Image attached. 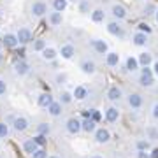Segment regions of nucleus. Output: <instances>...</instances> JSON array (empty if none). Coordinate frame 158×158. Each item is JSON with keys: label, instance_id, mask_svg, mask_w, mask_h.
Masks as SVG:
<instances>
[{"label": "nucleus", "instance_id": "obj_21", "mask_svg": "<svg viewBox=\"0 0 158 158\" xmlns=\"http://www.w3.org/2000/svg\"><path fill=\"white\" fill-rule=\"evenodd\" d=\"M106 63H107L109 67H118L119 53H116V51H107V55H106Z\"/></svg>", "mask_w": 158, "mask_h": 158}, {"label": "nucleus", "instance_id": "obj_36", "mask_svg": "<svg viewBox=\"0 0 158 158\" xmlns=\"http://www.w3.org/2000/svg\"><path fill=\"white\" fill-rule=\"evenodd\" d=\"M55 83H56L58 86H62L67 83V74H63V72H58L56 76H55Z\"/></svg>", "mask_w": 158, "mask_h": 158}, {"label": "nucleus", "instance_id": "obj_22", "mask_svg": "<svg viewBox=\"0 0 158 158\" xmlns=\"http://www.w3.org/2000/svg\"><path fill=\"white\" fill-rule=\"evenodd\" d=\"M132 42H134V46L142 48V46L148 44V35L146 34H141V32H135V34L132 35Z\"/></svg>", "mask_w": 158, "mask_h": 158}, {"label": "nucleus", "instance_id": "obj_28", "mask_svg": "<svg viewBox=\"0 0 158 158\" xmlns=\"http://www.w3.org/2000/svg\"><path fill=\"white\" fill-rule=\"evenodd\" d=\"M125 65H127V70L128 72H135L137 69H139V62H137L135 56H128L127 62H125Z\"/></svg>", "mask_w": 158, "mask_h": 158}, {"label": "nucleus", "instance_id": "obj_3", "mask_svg": "<svg viewBox=\"0 0 158 158\" xmlns=\"http://www.w3.org/2000/svg\"><path fill=\"white\" fill-rule=\"evenodd\" d=\"M93 135H95V141L98 142V144H107V142L111 141V132H109L107 128H104V127L97 128L95 132H93Z\"/></svg>", "mask_w": 158, "mask_h": 158}, {"label": "nucleus", "instance_id": "obj_2", "mask_svg": "<svg viewBox=\"0 0 158 158\" xmlns=\"http://www.w3.org/2000/svg\"><path fill=\"white\" fill-rule=\"evenodd\" d=\"M107 32L111 35H114V37H119V39H123L125 37V30H123V27L119 25V21H116V19H113V21H109L107 23Z\"/></svg>", "mask_w": 158, "mask_h": 158}, {"label": "nucleus", "instance_id": "obj_17", "mask_svg": "<svg viewBox=\"0 0 158 158\" xmlns=\"http://www.w3.org/2000/svg\"><path fill=\"white\" fill-rule=\"evenodd\" d=\"M40 56L44 58L46 62H53V60H55V58L58 56V51L55 49V48H51V46H48L46 49H42V51H40Z\"/></svg>", "mask_w": 158, "mask_h": 158}, {"label": "nucleus", "instance_id": "obj_4", "mask_svg": "<svg viewBox=\"0 0 158 158\" xmlns=\"http://www.w3.org/2000/svg\"><path fill=\"white\" fill-rule=\"evenodd\" d=\"M30 127V121L25 116H16V118L12 119V128H14V132H25V130H28Z\"/></svg>", "mask_w": 158, "mask_h": 158}, {"label": "nucleus", "instance_id": "obj_52", "mask_svg": "<svg viewBox=\"0 0 158 158\" xmlns=\"http://www.w3.org/2000/svg\"><path fill=\"white\" fill-rule=\"evenodd\" d=\"M49 158H58V156H49Z\"/></svg>", "mask_w": 158, "mask_h": 158}, {"label": "nucleus", "instance_id": "obj_16", "mask_svg": "<svg viewBox=\"0 0 158 158\" xmlns=\"http://www.w3.org/2000/svg\"><path fill=\"white\" fill-rule=\"evenodd\" d=\"M60 55H62V58H65V60H70V58L76 55V48H74L72 44H62V48H60Z\"/></svg>", "mask_w": 158, "mask_h": 158}, {"label": "nucleus", "instance_id": "obj_12", "mask_svg": "<svg viewBox=\"0 0 158 158\" xmlns=\"http://www.w3.org/2000/svg\"><path fill=\"white\" fill-rule=\"evenodd\" d=\"M12 69H14V74H16V76H27V74L30 72V65L27 62H23V60H18V62L12 65Z\"/></svg>", "mask_w": 158, "mask_h": 158}, {"label": "nucleus", "instance_id": "obj_46", "mask_svg": "<svg viewBox=\"0 0 158 158\" xmlns=\"http://www.w3.org/2000/svg\"><path fill=\"white\" fill-rule=\"evenodd\" d=\"M144 12H146V14H155V7H153L151 4H149V6L146 7V11H144Z\"/></svg>", "mask_w": 158, "mask_h": 158}, {"label": "nucleus", "instance_id": "obj_34", "mask_svg": "<svg viewBox=\"0 0 158 158\" xmlns=\"http://www.w3.org/2000/svg\"><path fill=\"white\" fill-rule=\"evenodd\" d=\"M79 12H90V0H79Z\"/></svg>", "mask_w": 158, "mask_h": 158}, {"label": "nucleus", "instance_id": "obj_20", "mask_svg": "<svg viewBox=\"0 0 158 158\" xmlns=\"http://www.w3.org/2000/svg\"><path fill=\"white\" fill-rule=\"evenodd\" d=\"M137 62H139V65H142V67H149L153 63V55L149 51H144V53H141V55L137 56Z\"/></svg>", "mask_w": 158, "mask_h": 158}, {"label": "nucleus", "instance_id": "obj_18", "mask_svg": "<svg viewBox=\"0 0 158 158\" xmlns=\"http://www.w3.org/2000/svg\"><path fill=\"white\" fill-rule=\"evenodd\" d=\"M81 130L86 132V134H93V132L97 130V123L90 118H85L83 121H81Z\"/></svg>", "mask_w": 158, "mask_h": 158}, {"label": "nucleus", "instance_id": "obj_48", "mask_svg": "<svg viewBox=\"0 0 158 158\" xmlns=\"http://www.w3.org/2000/svg\"><path fill=\"white\" fill-rule=\"evenodd\" d=\"M90 158H104V156H100V155H91Z\"/></svg>", "mask_w": 158, "mask_h": 158}, {"label": "nucleus", "instance_id": "obj_25", "mask_svg": "<svg viewBox=\"0 0 158 158\" xmlns=\"http://www.w3.org/2000/svg\"><path fill=\"white\" fill-rule=\"evenodd\" d=\"M2 44L6 46V48H16L19 42H18V37H16V34H6V37H4V42Z\"/></svg>", "mask_w": 158, "mask_h": 158}, {"label": "nucleus", "instance_id": "obj_19", "mask_svg": "<svg viewBox=\"0 0 158 158\" xmlns=\"http://www.w3.org/2000/svg\"><path fill=\"white\" fill-rule=\"evenodd\" d=\"M72 97L76 98V100H85L86 97H88V88H86V86H83V85L76 86V88H74V91H72Z\"/></svg>", "mask_w": 158, "mask_h": 158}, {"label": "nucleus", "instance_id": "obj_11", "mask_svg": "<svg viewBox=\"0 0 158 158\" xmlns=\"http://www.w3.org/2000/svg\"><path fill=\"white\" fill-rule=\"evenodd\" d=\"M79 69L83 70V74L93 76V74L97 72V63L93 62V60H83V62H81V65H79Z\"/></svg>", "mask_w": 158, "mask_h": 158}, {"label": "nucleus", "instance_id": "obj_39", "mask_svg": "<svg viewBox=\"0 0 158 158\" xmlns=\"http://www.w3.org/2000/svg\"><path fill=\"white\" fill-rule=\"evenodd\" d=\"M32 158H48V153H46L44 148H39V149L32 155Z\"/></svg>", "mask_w": 158, "mask_h": 158}, {"label": "nucleus", "instance_id": "obj_33", "mask_svg": "<svg viewBox=\"0 0 158 158\" xmlns=\"http://www.w3.org/2000/svg\"><path fill=\"white\" fill-rule=\"evenodd\" d=\"M149 141H146V139H139V141L135 142V148H137V151H148L149 149Z\"/></svg>", "mask_w": 158, "mask_h": 158}, {"label": "nucleus", "instance_id": "obj_23", "mask_svg": "<svg viewBox=\"0 0 158 158\" xmlns=\"http://www.w3.org/2000/svg\"><path fill=\"white\" fill-rule=\"evenodd\" d=\"M48 19H49V25L51 27H60L63 21V16H62V12H49V16H48Z\"/></svg>", "mask_w": 158, "mask_h": 158}, {"label": "nucleus", "instance_id": "obj_15", "mask_svg": "<svg viewBox=\"0 0 158 158\" xmlns=\"http://www.w3.org/2000/svg\"><path fill=\"white\" fill-rule=\"evenodd\" d=\"M106 119H107L109 123H116V121L119 119V111H118V107L109 106V107L106 109Z\"/></svg>", "mask_w": 158, "mask_h": 158}, {"label": "nucleus", "instance_id": "obj_27", "mask_svg": "<svg viewBox=\"0 0 158 158\" xmlns=\"http://www.w3.org/2000/svg\"><path fill=\"white\" fill-rule=\"evenodd\" d=\"M62 104H60V102H53V104H51L49 107H48V113L51 114V116H55V118H56V116H60V114H62Z\"/></svg>", "mask_w": 158, "mask_h": 158}, {"label": "nucleus", "instance_id": "obj_31", "mask_svg": "<svg viewBox=\"0 0 158 158\" xmlns=\"http://www.w3.org/2000/svg\"><path fill=\"white\" fill-rule=\"evenodd\" d=\"M49 132H51L49 123H44V121H42V123L37 125V134H39V135H46V137H48V134H49Z\"/></svg>", "mask_w": 158, "mask_h": 158}, {"label": "nucleus", "instance_id": "obj_35", "mask_svg": "<svg viewBox=\"0 0 158 158\" xmlns=\"http://www.w3.org/2000/svg\"><path fill=\"white\" fill-rule=\"evenodd\" d=\"M137 28H139V32H141V34H146V35H149L153 32L151 30V27H149V25H148V23H139V25H137Z\"/></svg>", "mask_w": 158, "mask_h": 158}, {"label": "nucleus", "instance_id": "obj_5", "mask_svg": "<svg viewBox=\"0 0 158 158\" xmlns=\"http://www.w3.org/2000/svg\"><path fill=\"white\" fill-rule=\"evenodd\" d=\"M32 16L34 18H42L48 12V6H46V2H42V0H37V2H34L32 4Z\"/></svg>", "mask_w": 158, "mask_h": 158}, {"label": "nucleus", "instance_id": "obj_42", "mask_svg": "<svg viewBox=\"0 0 158 158\" xmlns=\"http://www.w3.org/2000/svg\"><path fill=\"white\" fill-rule=\"evenodd\" d=\"M6 93H7V85H6V81H2V79H0V97L6 95Z\"/></svg>", "mask_w": 158, "mask_h": 158}, {"label": "nucleus", "instance_id": "obj_13", "mask_svg": "<svg viewBox=\"0 0 158 158\" xmlns=\"http://www.w3.org/2000/svg\"><path fill=\"white\" fill-rule=\"evenodd\" d=\"M53 102H55V98H53V95H51L49 91H48V93H40L39 97H37V104H39L40 107H49L51 104H53Z\"/></svg>", "mask_w": 158, "mask_h": 158}, {"label": "nucleus", "instance_id": "obj_38", "mask_svg": "<svg viewBox=\"0 0 158 158\" xmlns=\"http://www.w3.org/2000/svg\"><path fill=\"white\" fill-rule=\"evenodd\" d=\"M9 137V127L6 123H0V139H7Z\"/></svg>", "mask_w": 158, "mask_h": 158}, {"label": "nucleus", "instance_id": "obj_10", "mask_svg": "<svg viewBox=\"0 0 158 158\" xmlns=\"http://www.w3.org/2000/svg\"><path fill=\"white\" fill-rule=\"evenodd\" d=\"M18 42L19 44H28L30 40H32V32H30V28H27V27H21V28L18 30Z\"/></svg>", "mask_w": 158, "mask_h": 158}, {"label": "nucleus", "instance_id": "obj_7", "mask_svg": "<svg viewBox=\"0 0 158 158\" xmlns=\"http://www.w3.org/2000/svg\"><path fill=\"white\" fill-rule=\"evenodd\" d=\"M111 14L114 16V19L116 21H121V19H125L127 18V9H125V6H121V4H113L111 6Z\"/></svg>", "mask_w": 158, "mask_h": 158}, {"label": "nucleus", "instance_id": "obj_29", "mask_svg": "<svg viewBox=\"0 0 158 158\" xmlns=\"http://www.w3.org/2000/svg\"><path fill=\"white\" fill-rule=\"evenodd\" d=\"M72 100H74L72 91H65V90H63L62 93H60V98H58V102H60L62 106H67V104H70Z\"/></svg>", "mask_w": 158, "mask_h": 158}, {"label": "nucleus", "instance_id": "obj_9", "mask_svg": "<svg viewBox=\"0 0 158 158\" xmlns=\"http://www.w3.org/2000/svg\"><path fill=\"white\" fill-rule=\"evenodd\" d=\"M91 48L98 53V55H107V51H109V46L106 40H102V39H91Z\"/></svg>", "mask_w": 158, "mask_h": 158}, {"label": "nucleus", "instance_id": "obj_40", "mask_svg": "<svg viewBox=\"0 0 158 158\" xmlns=\"http://www.w3.org/2000/svg\"><path fill=\"white\" fill-rule=\"evenodd\" d=\"M151 118L155 119V121H158V102H155L151 106Z\"/></svg>", "mask_w": 158, "mask_h": 158}, {"label": "nucleus", "instance_id": "obj_51", "mask_svg": "<svg viewBox=\"0 0 158 158\" xmlns=\"http://www.w3.org/2000/svg\"><path fill=\"white\" fill-rule=\"evenodd\" d=\"M70 2H79V0H70Z\"/></svg>", "mask_w": 158, "mask_h": 158}, {"label": "nucleus", "instance_id": "obj_6", "mask_svg": "<svg viewBox=\"0 0 158 158\" xmlns=\"http://www.w3.org/2000/svg\"><path fill=\"white\" fill-rule=\"evenodd\" d=\"M127 104H128L132 109H141L142 104H144V98H142L141 93H130L127 97Z\"/></svg>", "mask_w": 158, "mask_h": 158}, {"label": "nucleus", "instance_id": "obj_47", "mask_svg": "<svg viewBox=\"0 0 158 158\" xmlns=\"http://www.w3.org/2000/svg\"><path fill=\"white\" fill-rule=\"evenodd\" d=\"M149 156H151V158H158V148H155V149L149 153Z\"/></svg>", "mask_w": 158, "mask_h": 158}, {"label": "nucleus", "instance_id": "obj_43", "mask_svg": "<svg viewBox=\"0 0 158 158\" xmlns=\"http://www.w3.org/2000/svg\"><path fill=\"white\" fill-rule=\"evenodd\" d=\"M137 158H151V156H149V153H146V151H137Z\"/></svg>", "mask_w": 158, "mask_h": 158}, {"label": "nucleus", "instance_id": "obj_45", "mask_svg": "<svg viewBox=\"0 0 158 158\" xmlns=\"http://www.w3.org/2000/svg\"><path fill=\"white\" fill-rule=\"evenodd\" d=\"M149 139H158V132L156 130L149 128Z\"/></svg>", "mask_w": 158, "mask_h": 158}, {"label": "nucleus", "instance_id": "obj_8", "mask_svg": "<svg viewBox=\"0 0 158 158\" xmlns=\"http://www.w3.org/2000/svg\"><path fill=\"white\" fill-rule=\"evenodd\" d=\"M65 128H67V132H69V134H72V135L79 134V132H81V119L69 118L67 123H65Z\"/></svg>", "mask_w": 158, "mask_h": 158}, {"label": "nucleus", "instance_id": "obj_24", "mask_svg": "<svg viewBox=\"0 0 158 158\" xmlns=\"http://www.w3.org/2000/svg\"><path fill=\"white\" fill-rule=\"evenodd\" d=\"M104 19H106V11H104V9L97 7V9L91 11V21L93 23H102Z\"/></svg>", "mask_w": 158, "mask_h": 158}, {"label": "nucleus", "instance_id": "obj_50", "mask_svg": "<svg viewBox=\"0 0 158 158\" xmlns=\"http://www.w3.org/2000/svg\"><path fill=\"white\" fill-rule=\"evenodd\" d=\"M2 46H4V44H2V40H0V51H2Z\"/></svg>", "mask_w": 158, "mask_h": 158}, {"label": "nucleus", "instance_id": "obj_30", "mask_svg": "<svg viewBox=\"0 0 158 158\" xmlns=\"http://www.w3.org/2000/svg\"><path fill=\"white\" fill-rule=\"evenodd\" d=\"M67 4H69V0H53V9L56 12H63L67 9Z\"/></svg>", "mask_w": 158, "mask_h": 158}, {"label": "nucleus", "instance_id": "obj_37", "mask_svg": "<svg viewBox=\"0 0 158 158\" xmlns=\"http://www.w3.org/2000/svg\"><path fill=\"white\" fill-rule=\"evenodd\" d=\"M32 139H34V142H35L39 148H44V146H46V135H39V134H37V135L32 137Z\"/></svg>", "mask_w": 158, "mask_h": 158}, {"label": "nucleus", "instance_id": "obj_1", "mask_svg": "<svg viewBox=\"0 0 158 158\" xmlns=\"http://www.w3.org/2000/svg\"><path fill=\"white\" fill-rule=\"evenodd\" d=\"M153 83H155V77H153L151 67H144L141 70V76H139V85L144 86V88H151Z\"/></svg>", "mask_w": 158, "mask_h": 158}, {"label": "nucleus", "instance_id": "obj_26", "mask_svg": "<svg viewBox=\"0 0 158 158\" xmlns=\"http://www.w3.org/2000/svg\"><path fill=\"white\" fill-rule=\"evenodd\" d=\"M23 149H25V153H28L30 156H32V155L39 149V146L34 142V139H27V141L23 142Z\"/></svg>", "mask_w": 158, "mask_h": 158}, {"label": "nucleus", "instance_id": "obj_49", "mask_svg": "<svg viewBox=\"0 0 158 158\" xmlns=\"http://www.w3.org/2000/svg\"><path fill=\"white\" fill-rule=\"evenodd\" d=\"M155 19H156V23H158V11H155Z\"/></svg>", "mask_w": 158, "mask_h": 158}, {"label": "nucleus", "instance_id": "obj_14", "mask_svg": "<svg viewBox=\"0 0 158 158\" xmlns=\"http://www.w3.org/2000/svg\"><path fill=\"white\" fill-rule=\"evenodd\" d=\"M121 97H123V91H121V88H118V86H111L107 90V98L111 102H119Z\"/></svg>", "mask_w": 158, "mask_h": 158}, {"label": "nucleus", "instance_id": "obj_32", "mask_svg": "<svg viewBox=\"0 0 158 158\" xmlns=\"http://www.w3.org/2000/svg\"><path fill=\"white\" fill-rule=\"evenodd\" d=\"M46 48H48V42H46L44 39H35V40H34V51L40 53V51L46 49Z\"/></svg>", "mask_w": 158, "mask_h": 158}, {"label": "nucleus", "instance_id": "obj_44", "mask_svg": "<svg viewBox=\"0 0 158 158\" xmlns=\"http://www.w3.org/2000/svg\"><path fill=\"white\" fill-rule=\"evenodd\" d=\"M151 70H153V74H156V76H158V60L151 63Z\"/></svg>", "mask_w": 158, "mask_h": 158}, {"label": "nucleus", "instance_id": "obj_41", "mask_svg": "<svg viewBox=\"0 0 158 158\" xmlns=\"http://www.w3.org/2000/svg\"><path fill=\"white\" fill-rule=\"evenodd\" d=\"M100 118H102V114L98 113V111H95V109H91V118L90 119H93V121H100Z\"/></svg>", "mask_w": 158, "mask_h": 158}]
</instances>
